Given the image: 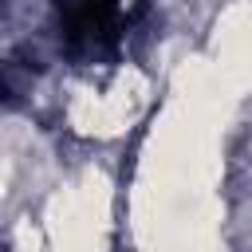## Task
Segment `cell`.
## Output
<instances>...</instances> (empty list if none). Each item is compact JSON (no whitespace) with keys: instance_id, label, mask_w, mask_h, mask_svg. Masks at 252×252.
I'll return each instance as SVG.
<instances>
[{"instance_id":"6da1fadb","label":"cell","mask_w":252,"mask_h":252,"mask_svg":"<svg viewBox=\"0 0 252 252\" xmlns=\"http://www.w3.org/2000/svg\"><path fill=\"white\" fill-rule=\"evenodd\" d=\"M55 4H59V16H63L71 39L98 43V39L114 35L118 0H55Z\"/></svg>"}]
</instances>
